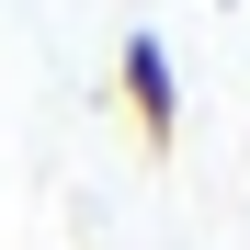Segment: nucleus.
<instances>
[{"instance_id": "1", "label": "nucleus", "mask_w": 250, "mask_h": 250, "mask_svg": "<svg viewBox=\"0 0 250 250\" xmlns=\"http://www.w3.org/2000/svg\"><path fill=\"white\" fill-rule=\"evenodd\" d=\"M114 80H125V114H137V148H148V159H171V148H182V80H171V46H159L148 23L125 34Z\"/></svg>"}]
</instances>
